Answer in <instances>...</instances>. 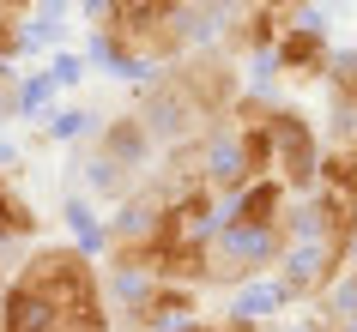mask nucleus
<instances>
[{
    "label": "nucleus",
    "mask_w": 357,
    "mask_h": 332,
    "mask_svg": "<svg viewBox=\"0 0 357 332\" xmlns=\"http://www.w3.org/2000/svg\"><path fill=\"white\" fill-rule=\"evenodd\" d=\"M284 260V223H243L225 218L206 236V272L200 284H255V272Z\"/></svg>",
    "instance_id": "f03ea898"
},
{
    "label": "nucleus",
    "mask_w": 357,
    "mask_h": 332,
    "mask_svg": "<svg viewBox=\"0 0 357 332\" xmlns=\"http://www.w3.org/2000/svg\"><path fill=\"white\" fill-rule=\"evenodd\" d=\"M194 314L188 284H164V278H139L128 290V332H169Z\"/></svg>",
    "instance_id": "39448f33"
},
{
    "label": "nucleus",
    "mask_w": 357,
    "mask_h": 332,
    "mask_svg": "<svg viewBox=\"0 0 357 332\" xmlns=\"http://www.w3.org/2000/svg\"><path fill=\"white\" fill-rule=\"evenodd\" d=\"M273 61H279V73H284V79H321V73H333L327 37H321L315 24H297V31H291L279 49H273Z\"/></svg>",
    "instance_id": "423d86ee"
},
{
    "label": "nucleus",
    "mask_w": 357,
    "mask_h": 332,
    "mask_svg": "<svg viewBox=\"0 0 357 332\" xmlns=\"http://www.w3.org/2000/svg\"><path fill=\"white\" fill-rule=\"evenodd\" d=\"M19 278L55 308L61 332H109V308H103V284H97L91 260L79 248H37L19 266Z\"/></svg>",
    "instance_id": "f257e3e1"
},
{
    "label": "nucleus",
    "mask_w": 357,
    "mask_h": 332,
    "mask_svg": "<svg viewBox=\"0 0 357 332\" xmlns=\"http://www.w3.org/2000/svg\"><path fill=\"white\" fill-rule=\"evenodd\" d=\"M309 0H236L230 13V49H279L303 24Z\"/></svg>",
    "instance_id": "7ed1b4c3"
},
{
    "label": "nucleus",
    "mask_w": 357,
    "mask_h": 332,
    "mask_svg": "<svg viewBox=\"0 0 357 332\" xmlns=\"http://www.w3.org/2000/svg\"><path fill=\"white\" fill-rule=\"evenodd\" d=\"M284 200H291V187H284L279 175H266V182H248L243 193H236L230 218H243V223H284Z\"/></svg>",
    "instance_id": "6e6552de"
},
{
    "label": "nucleus",
    "mask_w": 357,
    "mask_h": 332,
    "mask_svg": "<svg viewBox=\"0 0 357 332\" xmlns=\"http://www.w3.org/2000/svg\"><path fill=\"white\" fill-rule=\"evenodd\" d=\"M333 85L339 103H357V55H333Z\"/></svg>",
    "instance_id": "9b49d317"
},
{
    "label": "nucleus",
    "mask_w": 357,
    "mask_h": 332,
    "mask_svg": "<svg viewBox=\"0 0 357 332\" xmlns=\"http://www.w3.org/2000/svg\"><path fill=\"white\" fill-rule=\"evenodd\" d=\"M266 133H273V151H279V182L284 187H309L321 175L315 127L297 109H266Z\"/></svg>",
    "instance_id": "20e7f679"
},
{
    "label": "nucleus",
    "mask_w": 357,
    "mask_h": 332,
    "mask_svg": "<svg viewBox=\"0 0 357 332\" xmlns=\"http://www.w3.org/2000/svg\"><path fill=\"white\" fill-rule=\"evenodd\" d=\"M321 182L357 200V139H351V145H339L333 157H321Z\"/></svg>",
    "instance_id": "9d476101"
},
{
    "label": "nucleus",
    "mask_w": 357,
    "mask_h": 332,
    "mask_svg": "<svg viewBox=\"0 0 357 332\" xmlns=\"http://www.w3.org/2000/svg\"><path fill=\"white\" fill-rule=\"evenodd\" d=\"M19 49V24H13V13H0V61Z\"/></svg>",
    "instance_id": "f8f14e48"
},
{
    "label": "nucleus",
    "mask_w": 357,
    "mask_h": 332,
    "mask_svg": "<svg viewBox=\"0 0 357 332\" xmlns=\"http://www.w3.org/2000/svg\"><path fill=\"white\" fill-rule=\"evenodd\" d=\"M0 332H61V320L24 278H13V284L0 290Z\"/></svg>",
    "instance_id": "0eeeda50"
},
{
    "label": "nucleus",
    "mask_w": 357,
    "mask_h": 332,
    "mask_svg": "<svg viewBox=\"0 0 357 332\" xmlns=\"http://www.w3.org/2000/svg\"><path fill=\"white\" fill-rule=\"evenodd\" d=\"M37 230V218H31V205L13 193V182H0V242H13V236H31Z\"/></svg>",
    "instance_id": "1a4fd4ad"
}]
</instances>
